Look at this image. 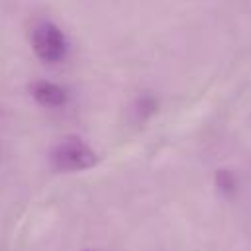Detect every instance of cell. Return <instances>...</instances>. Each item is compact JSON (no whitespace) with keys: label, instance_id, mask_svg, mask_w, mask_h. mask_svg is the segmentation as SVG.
<instances>
[{"label":"cell","instance_id":"1","mask_svg":"<svg viewBox=\"0 0 251 251\" xmlns=\"http://www.w3.org/2000/svg\"><path fill=\"white\" fill-rule=\"evenodd\" d=\"M96 161H98V157H96L94 149L78 137H65L51 151L53 167L57 171H65V173L90 169L96 165Z\"/></svg>","mask_w":251,"mask_h":251},{"label":"cell","instance_id":"2","mask_svg":"<svg viewBox=\"0 0 251 251\" xmlns=\"http://www.w3.org/2000/svg\"><path fill=\"white\" fill-rule=\"evenodd\" d=\"M31 49L43 63H59L67 55V37L57 24L43 20L31 29Z\"/></svg>","mask_w":251,"mask_h":251},{"label":"cell","instance_id":"3","mask_svg":"<svg viewBox=\"0 0 251 251\" xmlns=\"http://www.w3.org/2000/svg\"><path fill=\"white\" fill-rule=\"evenodd\" d=\"M29 92H31V98L43 108H61L69 100L67 88H63L61 84L51 82V80H35L31 84Z\"/></svg>","mask_w":251,"mask_h":251},{"label":"cell","instance_id":"4","mask_svg":"<svg viewBox=\"0 0 251 251\" xmlns=\"http://www.w3.org/2000/svg\"><path fill=\"white\" fill-rule=\"evenodd\" d=\"M214 182H216V186H218L224 194H231V192L235 190V176H233L231 171H226V169L216 171Z\"/></svg>","mask_w":251,"mask_h":251},{"label":"cell","instance_id":"5","mask_svg":"<svg viewBox=\"0 0 251 251\" xmlns=\"http://www.w3.org/2000/svg\"><path fill=\"white\" fill-rule=\"evenodd\" d=\"M155 110H157V102H155L153 96H141V98L137 100V112H139L141 118L153 114Z\"/></svg>","mask_w":251,"mask_h":251}]
</instances>
